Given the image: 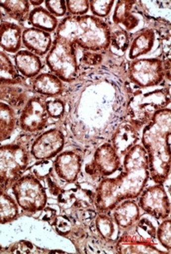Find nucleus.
Returning <instances> with one entry per match:
<instances>
[{
	"label": "nucleus",
	"mask_w": 171,
	"mask_h": 254,
	"mask_svg": "<svg viewBox=\"0 0 171 254\" xmlns=\"http://www.w3.org/2000/svg\"><path fill=\"white\" fill-rule=\"evenodd\" d=\"M46 102L47 99L41 95L28 98L17 121L23 132L37 133L47 127L50 118Z\"/></svg>",
	"instance_id": "obj_9"
},
{
	"label": "nucleus",
	"mask_w": 171,
	"mask_h": 254,
	"mask_svg": "<svg viewBox=\"0 0 171 254\" xmlns=\"http://www.w3.org/2000/svg\"><path fill=\"white\" fill-rule=\"evenodd\" d=\"M19 206L7 190L0 186V224H7L17 219Z\"/></svg>",
	"instance_id": "obj_25"
},
{
	"label": "nucleus",
	"mask_w": 171,
	"mask_h": 254,
	"mask_svg": "<svg viewBox=\"0 0 171 254\" xmlns=\"http://www.w3.org/2000/svg\"><path fill=\"white\" fill-rule=\"evenodd\" d=\"M27 100V90L23 84H0V101L12 109L23 107Z\"/></svg>",
	"instance_id": "obj_23"
},
{
	"label": "nucleus",
	"mask_w": 171,
	"mask_h": 254,
	"mask_svg": "<svg viewBox=\"0 0 171 254\" xmlns=\"http://www.w3.org/2000/svg\"><path fill=\"white\" fill-rule=\"evenodd\" d=\"M22 43L26 50L42 58L49 53L53 39L51 33L30 27L22 30Z\"/></svg>",
	"instance_id": "obj_15"
},
{
	"label": "nucleus",
	"mask_w": 171,
	"mask_h": 254,
	"mask_svg": "<svg viewBox=\"0 0 171 254\" xmlns=\"http://www.w3.org/2000/svg\"><path fill=\"white\" fill-rule=\"evenodd\" d=\"M2 18H3V13H2V9L0 8V22L2 20Z\"/></svg>",
	"instance_id": "obj_39"
},
{
	"label": "nucleus",
	"mask_w": 171,
	"mask_h": 254,
	"mask_svg": "<svg viewBox=\"0 0 171 254\" xmlns=\"http://www.w3.org/2000/svg\"><path fill=\"white\" fill-rule=\"evenodd\" d=\"M67 16L85 15L89 11V0L84 1H66Z\"/></svg>",
	"instance_id": "obj_33"
},
{
	"label": "nucleus",
	"mask_w": 171,
	"mask_h": 254,
	"mask_svg": "<svg viewBox=\"0 0 171 254\" xmlns=\"http://www.w3.org/2000/svg\"><path fill=\"white\" fill-rule=\"evenodd\" d=\"M131 43V36L123 28L112 30L109 49L114 55L123 56L128 50Z\"/></svg>",
	"instance_id": "obj_28"
},
{
	"label": "nucleus",
	"mask_w": 171,
	"mask_h": 254,
	"mask_svg": "<svg viewBox=\"0 0 171 254\" xmlns=\"http://www.w3.org/2000/svg\"><path fill=\"white\" fill-rule=\"evenodd\" d=\"M11 187L15 200L22 210L37 213L42 211L47 206L46 189L41 180L32 173L22 175Z\"/></svg>",
	"instance_id": "obj_7"
},
{
	"label": "nucleus",
	"mask_w": 171,
	"mask_h": 254,
	"mask_svg": "<svg viewBox=\"0 0 171 254\" xmlns=\"http://www.w3.org/2000/svg\"><path fill=\"white\" fill-rule=\"evenodd\" d=\"M17 124V114L14 109L0 101V142L12 136Z\"/></svg>",
	"instance_id": "obj_24"
},
{
	"label": "nucleus",
	"mask_w": 171,
	"mask_h": 254,
	"mask_svg": "<svg viewBox=\"0 0 171 254\" xmlns=\"http://www.w3.org/2000/svg\"><path fill=\"white\" fill-rule=\"evenodd\" d=\"M30 5H32L34 8H37V7H40V6H42L43 3H44V1L43 0H40V1H29Z\"/></svg>",
	"instance_id": "obj_38"
},
{
	"label": "nucleus",
	"mask_w": 171,
	"mask_h": 254,
	"mask_svg": "<svg viewBox=\"0 0 171 254\" xmlns=\"http://www.w3.org/2000/svg\"><path fill=\"white\" fill-rule=\"evenodd\" d=\"M65 143L64 134L59 128H51L42 132L32 142L30 154L37 161H47L62 152Z\"/></svg>",
	"instance_id": "obj_12"
},
{
	"label": "nucleus",
	"mask_w": 171,
	"mask_h": 254,
	"mask_svg": "<svg viewBox=\"0 0 171 254\" xmlns=\"http://www.w3.org/2000/svg\"><path fill=\"white\" fill-rule=\"evenodd\" d=\"M82 63L85 65H98L102 61L101 54L99 53H92V52H84L81 58Z\"/></svg>",
	"instance_id": "obj_37"
},
{
	"label": "nucleus",
	"mask_w": 171,
	"mask_h": 254,
	"mask_svg": "<svg viewBox=\"0 0 171 254\" xmlns=\"http://www.w3.org/2000/svg\"><path fill=\"white\" fill-rule=\"evenodd\" d=\"M22 28L17 23L0 22V48L6 53L16 54L22 48Z\"/></svg>",
	"instance_id": "obj_16"
},
{
	"label": "nucleus",
	"mask_w": 171,
	"mask_h": 254,
	"mask_svg": "<svg viewBox=\"0 0 171 254\" xmlns=\"http://www.w3.org/2000/svg\"><path fill=\"white\" fill-rule=\"evenodd\" d=\"M121 167V157L116 153L111 142H105L94 152L92 162L86 171L94 178H105L117 172Z\"/></svg>",
	"instance_id": "obj_11"
},
{
	"label": "nucleus",
	"mask_w": 171,
	"mask_h": 254,
	"mask_svg": "<svg viewBox=\"0 0 171 254\" xmlns=\"http://www.w3.org/2000/svg\"><path fill=\"white\" fill-rule=\"evenodd\" d=\"M44 4L46 9L57 18H64L67 14L66 1L47 0L44 1Z\"/></svg>",
	"instance_id": "obj_34"
},
{
	"label": "nucleus",
	"mask_w": 171,
	"mask_h": 254,
	"mask_svg": "<svg viewBox=\"0 0 171 254\" xmlns=\"http://www.w3.org/2000/svg\"><path fill=\"white\" fill-rule=\"evenodd\" d=\"M127 75L131 82L139 87L151 88L158 85L167 74L161 59L139 58L131 61Z\"/></svg>",
	"instance_id": "obj_8"
},
{
	"label": "nucleus",
	"mask_w": 171,
	"mask_h": 254,
	"mask_svg": "<svg viewBox=\"0 0 171 254\" xmlns=\"http://www.w3.org/2000/svg\"><path fill=\"white\" fill-rule=\"evenodd\" d=\"M112 218L119 229H128L140 219V208L132 199H126L112 209Z\"/></svg>",
	"instance_id": "obj_17"
},
{
	"label": "nucleus",
	"mask_w": 171,
	"mask_h": 254,
	"mask_svg": "<svg viewBox=\"0 0 171 254\" xmlns=\"http://www.w3.org/2000/svg\"><path fill=\"white\" fill-rule=\"evenodd\" d=\"M111 32L109 23L94 16H66L59 21L55 37L84 52L103 53L109 50Z\"/></svg>",
	"instance_id": "obj_3"
},
{
	"label": "nucleus",
	"mask_w": 171,
	"mask_h": 254,
	"mask_svg": "<svg viewBox=\"0 0 171 254\" xmlns=\"http://www.w3.org/2000/svg\"><path fill=\"white\" fill-rule=\"evenodd\" d=\"M123 157L121 174L104 178L97 188L94 201L99 213H109L120 202L138 198L150 179L148 158L142 145H135Z\"/></svg>",
	"instance_id": "obj_1"
},
{
	"label": "nucleus",
	"mask_w": 171,
	"mask_h": 254,
	"mask_svg": "<svg viewBox=\"0 0 171 254\" xmlns=\"http://www.w3.org/2000/svg\"><path fill=\"white\" fill-rule=\"evenodd\" d=\"M95 219L97 230L104 239H110L114 235V221L108 213H99Z\"/></svg>",
	"instance_id": "obj_29"
},
{
	"label": "nucleus",
	"mask_w": 171,
	"mask_h": 254,
	"mask_svg": "<svg viewBox=\"0 0 171 254\" xmlns=\"http://www.w3.org/2000/svg\"><path fill=\"white\" fill-rule=\"evenodd\" d=\"M31 5L29 1L20 0V1H2L0 0V8L4 11L9 18L19 23H24L27 20Z\"/></svg>",
	"instance_id": "obj_26"
},
{
	"label": "nucleus",
	"mask_w": 171,
	"mask_h": 254,
	"mask_svg": "<svg viewBox=\"0 0 171 254\" xmlns=\"http://www.w3.org/2000/svg\"><path fill=\"white\" fill-rule=\"evenodd\" d=\"M170 91L166 89L155 90L148 93L136 92L129 100L126 107L127 122L136 129L147 125L159 110L170 105Z\"/></svg>",
	"instance_id": "obj_4"
},
{
	"label": "nucleus",
	"mask_w": 171,
	"mask_h": 254,
	"mask_svg": "<svg viewBox=\"0 0 171 254\" xmlns=\"http://www.w3.org/2000/svg\"><path fill=\"white\" fill-rule=\"evenodd\" d=\"M32 89L45 98H57L64 91V82L52 73H40L32 80Z\"/></svg>",
	"instance_id": "obj_19"
},
{
	"label": "nucleus",
	"mask_w": 171,
	"mask_h": 254,
	"mask_svg": "<svg viewBox=\"0 0 171 254\" xmlns=\"http://www.w3.org/2000/svg\"><path fill=\"white\" fill-rule=\"evenodd\" d=\"M30 151L18 143L0 146V186L7 190L27 171Z\"/></svg>",
	"instance_id": "obj_6"
},
{
	"label": "nucleus",
	"mask_w": 171,
	"mask_h": 254,
	"mask_svg": "<svg viewBox=\"0 0 171 254\" xmlns=\"http://www.w3.org/2000/svg\"><path fill=\"white\" fill-rule=\"evenodd\" d=\"M171 220L170 218L164 219L163 222L160 224L157 231L156 237L160 244L171 251Z\"/></svg>",
	"instance_id": "obj_31"
},
{
	"label": "nucleus",
	"mask_w": 171,
	"mask_h": 254,
	"mask_svg": "<svg viewBox=\"0 0 171 254\" xmlns=\"http://www.w3.org/2000/svg\"><path fill=\"white\" fill-rule=\"evenodd\" d=\"M138 206L155 219L164 220L170 218L171 202L163 184L145 187L139 195Z\"/></svg>",
	"instance_id": "obj_10"
},
{
	"label": "nucleus",
	"mask_w": 171,
	"mask_h": 254,
	"mask_svg": "<svg viewBox=\"0 0 171 254\" xmlns=\"http://www.w3.org/2000/svg\"><path fill=\"white\" fill-rule=\"evenodd\" d=\"M156 32L152 28H142L131 39L129 45V60L134 61L151 53L156 43Z\"/></svg>",
	"instance_id": "obj_20"
},
{
	"label": "nucleus",
	"mask_w": 171,
	"mask_h": 254,
	"mask_svg": "<svg viewBox=\"0 0 171 254\" xmlns=\"http://www.w3.org/2000/svg\"><path fill=\"white\" fill-rule=\"evenodd\" d=\"M52 167L53 162H51L50 160L39 161V162H37V164L32 167V174L39 180L43 179L49 174L50 172L52 171Z\"/></svg>",
	"instance_id": "obj_35"
},
{
	"label": "nucleus",
	"mask_w": 171,
	"mask_h": 254,
	"mask_svg": "<svg viewBox=\"0 0 171 254\" xmlns=\"http://www.w3.org/2000/svg\"><path fill=\"white\" fill-rule=\"evenodd\" d=\"M113 23L114 25L120 26L127 33L136 30L141 24V17L135 12V6L137 1L132 0H120L115 1Z\"/></svg>",
	"instance_id": "obj_14"
},
{
	"label": "nucleus",
	"mask_w": 171,
	"mask_h": 254,
	"mask_svg": "<svg viewBox=\"0 0 171 254\" xmlns=\"http://www.w3.org/2000/svg\"><path fill=\"white\" fill-rule=\"evenodd\" d=\"M23 81L7 53L0 50V84H23Z\"/></svg>",
	"instance_id": "obj_27"
},
{
	"label": "nucleus",
	"mask_w": 171,
	"mask_h": 254,
	"mask_svg": "<svg viewBox=\"0 0 171 254\" xmlns=\"http://www.w3.org/2000/svg\"><path fill=\"white\" fill-rule=\"evenodd\" d=\"M114 4H115L114 0H109V1L90 0L89 10L91 11L92 15L103 19L107 18L112 13Z\"/></svg>",
	"instance_id": "obj_30"
},
{
	"label": "nucleus",
	"mask_w": 171,
	"mask_h": 254,
	"mask_svg": "<svg viewBox=\"0 0 171 254\" xmlns=\"http://www.w3.org/2000/svg\"><path fill=\"white\" fill-rule=\"evenodd\" d=\"M27 22L31 28H37L51 34L56 33L59 23L58 18L52 15L46 8L42 6L33 8L30 11Z\"/></svg>",
	"instance_id": "obj_22"
},
{
	"label": "nucleus",
	"mask_w": 171,
	"mask_h": 254,
	"mask_svg": "<svg viewBox=\"0 0 171 254\" xmlns=\"http://www.w3.org/2000/svg\"><path fill=\"white\" fill-rule=\"evenodd\" d=\"M143 127L141 145L148 158L150 179L155 184H164L171 172V109L157 111Z\"/></svg>",
	"instance_id": "obj_2"
},
{
	"label": "nucleus",
	"mask_w": 171,
	"mask_h": 254,
	"mask_svg": "<svg viewBox=\"0 0 171 254\" xmlns=\"http://www.w3.org/2000/svg\"><path fill=\"white\" fill-rule=\"evenodd\" d=\"M138 130L131 124L123 123L116 128L112 137L111 144L119 157H124L131 147L137 144Z\"/></svg>",
	"instance_id": "obj_18"
},
{
	"label": "nucleus",
	"mask_w": 171,
	"mask_h": 254,
	"mask_svg": "<svg viewBox=\"0 0 171 254\" xmlns=\"http://www.w3.org/2000/svg\"><path fill=\"white\" fill-rule=\"evenodd\" d=\"M83 165V157L79 152L68 150L55 157L53 168L57 177L63 182L74 183L79 178Z\"/></svg>",
	"instance_id": "obj_13"
},
{
	"label": "nucleus",
	"mask_w": 171,
	"mask_h": 254,
	"mask_svg": "<svg viewBox=\"0 0 171 254\" xmlns=\"http://www.w3.org/2000/svg\"><path fill=\"white\" fill-rule=\"evenodd\" d=\"M13 64L22 77L33 79L43 68L42 58L27 50H20L14 54Z\"/></svg>",
	"instance_id": "obj_21"
},
{
	"label": "nucleus",
	"mask_w": 171,
	"mask_h": 254,
	"mask_svg": "<svg viewBox=\"0 0 171 254\" xmlns=\"http://www.w3.org/2000/svg\"><path fill=\"white\" fill-rule=\"evenodd\" d=\"M77 51L74 44L55 37L52 48L46 56L45 63L50 71L63 82H72L79 75Z\"/></svg>",
	"instance_id": "obj_5"
},
{
	"label": "nucleus",
	"mask_w": 171,
	"mask_h": 254,
	"mask_svg": "<svg viewBox=\"0 0 171 254\" xmlns=\"http://www.w3.org/2000/svg\"><path fill=\"white\" fill-rule=\"evenodd\" d=\"M47 114L50 119L59 120L64 116L65 112V104L59 98H53L52 100H47Z\"/></svg>",
	"instance_id": "obj_32"
},
{
	"label": "nucleus",
	"mask_w": 171,
	"mask_h": 254,
	"mask_svg": "<svg viewBox=\"0 0 171 254\" xmlns=\"http://www.w3.org/2000/svg\"><path fill=\"white\" fill-rule=\"evenodd\" d=\"M53 225L59 234H66L71 231L72 223L67 217L58 216L54 219Z\"/></svg>",
	"instance_id": "obj_36"
}]
</instances>
